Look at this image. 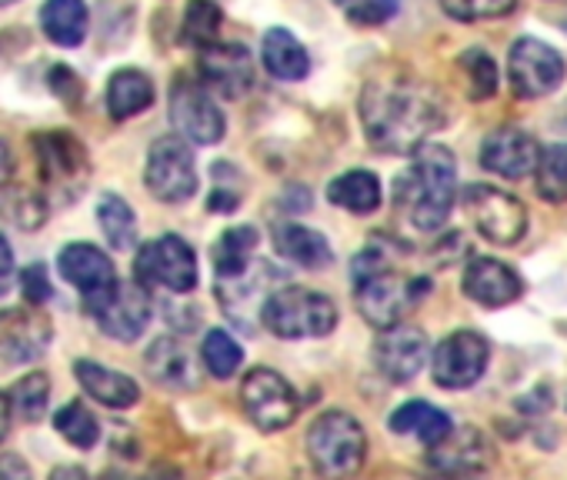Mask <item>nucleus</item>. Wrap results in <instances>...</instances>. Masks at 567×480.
Wrapping results in <instances>:
<instances>
[{
	"mask_svg": "<svg viewBox=\"0 0 567 480\" xmlns=\"http://www.w3.org/2000/svg\"><path fill=\"white\" fill-rule=\"evenodd\" d=\"M361 121L368 140L384 154H411L444 127L441 94L417 77H378L361 94Z\"/></svg>",
	"mask_w": 567,
	"mask_h": 480,
	"instance_id": "f257e3e1",
	"label": "nucleus"
},
{
	"mask_svg": "<svg viewBox=\"0 0 567 480\" xmlns=\"http://www.w3.org/2000/svg\"><path fill=\"white\" fill-rule=\"evenodd\" d=\"M394 244L384 237H374L371 244L354 258L351 281L358 291V311L371 327H394L404 321V314L431 291L427 278H408L394 271Z\"/></svg>",
	"mask_w": 567,
	"mask_h": 480,
	"instance_id": "f03ea898",
	"label": "nucleus"
},
{
	"mask_svg": "<svg viewBox=\"0 0 567 480\" xmlns=\"http://www.w3.org/2000/svg\"><path fill=\"white\" fill-rule=\"evenodd\" d=\"M457 197V164L444 144H421L411 150V167L398 177L394 204L408 213V220L434 233L447 223Z\"/></svg>",
	"mask_w": 567,
	"mask_h": 480,
	"instance_id": "7ed1b4c3",
	"label": "nucleus"
},
{
	"mask_svg": "<svg viewBox=\"0 0 567 480\" xmlns=\"http://www.w3.org/2000/svg\"><path fill=\"white\" fill-rule=\"evenodd\" d=\"M308 453L324 480H351L364 467L368 434L358 417L344 410H328L308 430Z\"/></svg>",
	"mask_w": 567,
	"mask_h": 480,
	"instance_id": "20e7f679",
	"label": "nucleus"
},
{
	"mask_svg": "<svg viewBox=\"0 0 567 480\" xmlns=\"http://www.w3.org/2000/svg\"><path fill=\"white\" fill-rule=\"evenodd\" d=\"M260 321L270 334L284 341L301 337H328L338 327V307L331 298L308 288H284L274 291L260 304Z\"/></svg>",
	"mask_w": 567,
	"mask_h": 480,
	"instance_id": "39448f33",
	"label": "nucleus"
},
{
	"mask_svg": "<svg viewBox=\"0 0 567 480\" xmlns=\"http://www.w3.org/2000/svg\"><path fill=\"white\" fill-rule=\"evenodd\" d=\"M134 281L141 288H164L171 294H190L197 288L194 248L177 233H164L137 251Z\"/></svg>",
	"mask_w": 567,
	"mask_h": 480,
	"instance_id": "423d86ee",
	"label": "nucleus"
},
{
	"mask_svg": "<svg viewBox=\"0 0 567 480\" xmlns=\"http://www.w3.org/2000/svg\"><path fill=\"white\" fill-rule=\"evenodd\" d=\"M464 210L471 213L477 233L497 248H514L517 240L527 233V207L491 184H471L464 187Z\"/></svg>",
	"mask_w": 567,
	"mask_h": 480,
	"instance_id": "0eeeda50",
	"label": "nucleus"
},
{
	"mask_svg": "<svg viewBox=\"0 0 567 480\" xmlns=\"http://www.w3.org/2000/svg\"><path fill=\"white\" fill-rule=\"evenodd\" d=\"M564 74H567L564 58L550 44H544L537 38L514 41L511 58H507V81L517 97H524V101L547 97L564 84Z\"/></svg>",
	"mask_w": 567,
	"mask_h": 480,
	"instance_id": "6e6552de",
	"label": "nucleus"
},
{
	"mask_svg": "<svg viewBox=\"0 0 567 480\" xmlns=\"http://www.w3.org/2000/svg\"><path fill=\"white\" fill-rule=\"evenodd\" d=\"M34 154H38L41 180L51 190L64 194V200L81 194V187L87 184L91 164H87L84 144L71 131H44V134H38L34 137Z\"/></svg>",
	"mask_w": 567,
	"mask_h": 480,
	"instance_id": "1a4fd4ad",
	"label": "nucleus"
},
{
	"mask_svg": "<svg viewBox=\"0 0 567 480\" xmlns=\"http://www.w3.org/2000/svg\"><path fill=\"white\" fill-rule=\"evenodd\" d=\"M144 184L164 204L190 200L194 190H197V170H194L190 144L181 140V137H161V140H154L151 144V154H147Z\"/></svg>",
	"mask_w": 567,
	"mask_h": 480,
	"instance_id": "9d476101",
	"label": "nucleus"
},
{
	"mask_svg": "<svg viewBox=\"0 0 567 480\" xmlns=\"http://www.w3.org/2000/svg\"><path fill=\"white\" fill-rule=\"evenodd\" d=\"M240 404H244V414L250 417V424L257 430H284V427H291L298 417L295 387L277 371H267V367H257L244 377Z\"/></svg>",
	"mask_w": 567,
	"mask_h": 480,
	"instance_id": "9b49d317",
	"label": "nucleus"
},
{
	"mask_svg": "<svg viewBox=\"0 0 567 480\" xmlns=\"http://www.w3.org/2000/svg\"><path fill=\"white\" fill-rule=\"evenodd\" d=\"M491 361V344L477 331H454L447 334L431 357L434 384L444 390H467L474 387Z\"/></svg>",
	"mask_w": 567,
	"mask_h": 480,
	"instance_id": "f8f14e48",
	"label": "nucleus"
},
{
	"mask_svg": "<svg viewBox=\"0 0 567 480\" xmlns=\"http://www.w3.org/2000/svg\"><path fill=\"white\" fill-rule=\"evenodd\" d=\"M171 121L181 134V140L190 144H217L227 131L224 111L207 94L204 84L181 77L171 91Z\"/></svg>",
	"mask_w": 567,
	"mask_h": 480,
	"instance_id": "ddd939ff",
	"label": "nucleus"
},
{
	"mask_svg": "<svg viewBox=\"0 0 567 480\" xmlns=\"http://www.w3.org/2000/svg\"><path fill=\"white\" fill-rule=\"evenodd\" d=\"M494 460V450L491 444L484 440L481 430L474 427H457L451 430L441 444L431 447L427 453V467L437 473V477H447V480H477L487 473Z\"/></svg>",
	"mask_w": 567,
	"mask_h": 480,
	"instance_id": "4468645a",
	"label": "nucleus"
},
{
	"mask_svg": "<svg viewBox=\"0 0 567 480\" xmlns=\"http://www.w3.org/2000/svg\"><path fill=\"white\" fill-rule=\"evenodd\" d=\"M87 314L97 321V327L107 337L134 344L151 324V298L137 281H127V284L117 281V288L101 304H94Z\"/></svg>",
	"mask_w": 567,
	"mask_h": 480,
	"instance_id": "2eb2a0df",
	"label": "nucleus"
},
{
	"mask_svg": "<svg viewBox=\"0 0 567 480\" xmlns=\"http://www.w3.org/2000/svg\"><path fill=\"white\" fill-rule=\"evenodd\" d=\"M431 357L427 334L414 324H394L374 341V364L391 384H411Z\"/></svg>",
	"mask_w": 567,
	"mask_h": 480,
	"instance_id": "dca6fc26",
	"label": "nucleus"
},
{
	"mask_svg": "<svg viewBox=\"0 0 567 480\" xmlns=\"http://www.w3.org/2000/svg\"><path fill=\"white\" fill-rule=\"evenodd\" d=\"M54 337L51 321L34 307L0 311V364H31L48 354Z\"/></svg>",
	"mask_w": 567,
	"mask_h": 480,
	"instance_id": "f3484780",
	"label": "nucleus"
},
{
	"mask_svg": "<svg viewBox=\"0 0 567 480\" xmlns=\"http://www.w3.org/2000/svg\"><path fill=\"white\" fill-rule=\"evenodd\" d=\"M58 271L68 284H74L81 291L84 311L101 304L117 288V274H114L111 258L94 244H68L58 258Z\"/></svg>",
	"mask_w": 567,
	"mask_h": 480,
	"instance_id": "a211bd4d",
	"label": "nucleus"
},
{
	"mask_svg": "<svg viewBox=\"0 0 567 480\" xmlns=\"http://www.w3.org/2000/svg\"><path fill=\"white\" fill-rule=\"evenodd\" d=\"M537 140L520 131V127H501L494 134L484 137L481 144V167L497 174V177H507V180H520L534 170L537 164Z\"/></svg>",
	"mask_w": 567,
	"mask_h": 480,
	"instance_id": "6ab92c4d",
	"label": "nucleus"
},
{
	"mask_svg": "<svg viewBox=\"0 0 567 480\" xmlns=\"http://www.w3.org/2000/svg\"><path fill=\"white\" fill-rule=\"evenodd\" d=\"M197 71L204 77L207 87H214L224 97H240L250 91L254 84V61L247 54V48L240 44H210L204 48Z\"/></svg>",
	"mask_w": 567,
	"mask_h": 480,
	"instance_id": "aec40b11",
	"label": "nucleus"
},
{
	"mask_svg": "<svg viewBox=\"0 0 567 480\" xmlns=\"http://www.w3.org/2000/svg\"><path fill=\"white\" fill-rule=\"evenodd\" d=\"M464 294L474 304L497 311V307L514 304L524 294V281L517 278V271H511L507 264H501L494 258H474L464 268Z\"/></svg>",
	"mask_w": 567,
	"mask_h": 480,
	"instance_id": "412c9836",
	"label": "nucleus"
},
{
	"mask_svg": "<svg viewBox=\"0 0 567 480\" xmlns=\"http://www.w3.org/2000/svg\"><path fill=\"white\" fill-rule=\"evenodd\" d=\"M144 367L154 384L171 390H194L200 384L197 361L181 337H157L144 354Z\"/></svg>",
	"mask_w": 567,
	"mask_h": 480,
	"instance_id": "4be33fe9",
	"label": "nucleus"
},
{
	"mask_svg": "<svg viewBox=\"0 0 567 480\" xmlns=\"http://www.w3.org/2000/svg\"><path fill=\"white\" fill-rule=\"evenodd\" d=\"M274 248L284 261H291L298 268H308V271H321V268H331L334 261V251L328 244V237L298 223V220H280L274 223Z\"/></svg>",
	"mask_w": 567,
	"mask_h": 480,
	"instance_id": "5701e85b",
	"label": "nucleus"
},
{
	"mask_svg": "<svg viewBox=\"0 0 567 480\" xmlns=\"http://www.w3.org/2000/svg\"><path fill=\"white\" fill-rule=\"evenodd\" d=\"M74 374L84 387V394L111 410H127L141 400V387L137 380H131L127 374L121 371H111V367H101L94 361H78L74 364Z\"/></svg>",
	"mask_w": 567,
	"mask_h": 480,
	"instance_id": "b1692460",
	"label": "nucleus"
},
{
	"mask_svg": "<svg viewBox=\"0 0 567 480\" xmlns=\"http://www.w3.org/2000/svg\"><path fill=\"white\" fill-rule=\"evenodd\" d=\"M264 67L277 81H305L311 74V58L291 31L270 28L264 34Z\"/></svg>",
	"mask_w": 567,
	"mask_h": 480,
	"instance_id": "393cba45",
	"label": "nucleus"
},
{
	"mask_svg": "<svg viewBox=\"0 0 567 480\" xmlns=\"http://www.w3.org/2000/svg\"><path fill=\"white\" fill-rule=\"evenodd\" d=\"M391 430L404 434V437H417L421 444L434 447L454 430V424L441 407H434L427 400H408L391 414Z\"/></svg>",
	"mask_w": 567,
	"mask_h": 480,
	"instance_id": "a878e982",
	"label": "nucleus"
},
{
	"mask_svg": "<svg viewBox=\"0 0 567 480\" xmlns=\"http://www.w3.org/2000/svg\"><path fill=\"white\" fill-rule=\"evenodd\" d=\"M257 230L250 223H240V227H227L220 233V240L214 244L210 258H214V278L217 281H234L240 274L250 271V258L257 251Z\"/></svg>",
	"mask_w": 567,
	"mask_h": 480,
	"instance_id": "bb28decb",
	"label": "nucleus"
},
{
	"mask_svg": "<svg viewBox=\"0 0 567 480\" xmlns=\"http://www.w3.org/2000/svg\"><path fill=\"white\" fill-rule=\"evenodd\" d=\"M151 104H154V84H151L147 74H141L134 67H124V71H117L111 77V84H107V114L114 121L137 117Z\"/></svg>",
	"mask_w": 567,
	"mask_h": 480,
	"instance_id": "cd10ccee",
	"label": "nucleus"
},
{
	"mask_svg": "<svg viewBox=\"0 0 567 480\" xmlns=\"http://www.w3.org/2000/svg\"><path fill=\"white\" fill-rule=\"evenodd\" d=\"M44 34L61 48H78L87 34V8L84 0H48L41 8Z\"/></svg>",
	"mask_w": 567,
	"mask_h": 480,
	"instance_id": "c85d7f7f",
	"label": "nucleus"
},
{
	"mask_svg": "<svg viewBox=\"0 0 567 480\" xmlns=\"http://www.w3.org/2000/svg\"><path fill=\"white\" fill-rule=\"evenodd\" d=\"M328 200L351 213H374L381 207V180L371 170H348L331 180Z\"/></svg>",
	"mask_w": 567,
	"mask_h": 480,
	"instance_id": "c756f323",
	"label": "nucleus"
},
{
	"mask_svg": "<svg viewBox=\"0 0 567 480\" xmlns=\"http://www.w3.org/2000/svg\"><path fill=\"white\" fill-rule=\"evenodd\" d=\"M97 220L114 251H131L137 244V217L121 194H104L97 204Z\"/></svg>",
	"mask_w": 567,
	"mask_h": 480,
	"instance_id": "7c9ffc66",
	"label": "nucleus"
},
{
	"mask_svg": "<svg viewBox=\"0 0 567 480\" xmlns=\"http://www.w3.org/2000/svg\"><path fill=\"white\" fill-rule=\"evenodd\" d=\"M534 184H537L540 200H547V204L567 200V144H550L537 154Z\"/></svg>",
	"mask_w": 567,
	"mask_h": 480,
	"instance_id": "2f4dec72",
	"label": "nucleus"
},
{
	"mask_svg": "<svg viewBox=\"0 0 567 480\" xmlns=\"http://www.w3.org/2000/svg\"><path fill=\"white\" fill-rule=\"evenodd\" d=\"M48 400H51V380H48V374H28L8 394L11 410L24 424H38L44 417V410H48Z\"/></svg>",
	"mask_w": 567,
	"mask_h": 480,
	"instance_id": "473e14b6",
	"label": "nucleus"
},
{
	"mask_svg": "<svg viewBox=\"0 0 567 480\" xmlns=\"http://www.w3.org/2000/svg\"><path fill=\"white\" fill-rule=\"evenodd\" d=\"M200 361H204V367H207L210 377L227 380V377H234V374L240 371L244 351H240V344H237L227 331H210V334L204 337Z\"/></svg>",
	"mask_w": 567,
	"mask_h": 480,
	"instance_id": "72a5a7b5",
	"label": "nucleus"
},
{
	"mask_svg": "<svg viewBox=\"0 0 567 480\" xmlns=\"http://www.w3.org/2000/svg\"><path fill=\"white\" fill-rule=\"evenodd\" d=\"M54 427H58L61 437H64L68 444H74L78 450H91V447L101 440V424H97V417H94L81 400L64 404V407L58 410V417H54Z\"/></svg>",
	"mask_w": 567,
	"mask_h": 480,
	"instance_id": "f704fd0d",
	"label": "nucleus"
},
{
	"mask_svg": "<svg viewBox=\"0 0 567 480\" xmlns=\"http://www.w3.org/2000/svg\"><path fill=\"white\" fill-rule=\"evenodd\" d=\"M220 8L214 4V0H190L187 11H184V31L181 38L187 44H197V48H210L220 34Z\"/></svg>",
	"mask_w": 567,
	"mask_h": 480,
	"instance_id": "c9c22d12",
	"label": "nucleus"
},
{
	"mask_svg": "<svg viewBox=\"0 0 567 480\" xmlns=\"http://www.w3.org/2000/svg\"><path fill=\"white\" fill-rule=\"evenodd\" d=\"M461 71L467 74V94L471 101H487L497 94V64L491 61V54L484 51H464L461 54Z\"/></svg>",
	"mask_w": 567,
	"mask_h": 480,
	"instance_id": "e433bc0d",
	"label": "nucleus"
},
{
	"mask_svg": "<svg viewBox=\"0 0 567 480\" xmlns=\"http://www.w3.org/2000/svg\"><path fill=\"white\" fill-rule=\"evenodd\" d=\"M0 213H4L11 223H18L21 230H34L48 220V204L41 194L31 190H8V197L0 200Z\"/></svg>",
	"mask_w": 567,
	"mask_h": 480,
	"instance_id": "4c0bfd02",
	"label": "nucleus"
},
{
	"mask_svg": "<svg viewBox=\"0 0 567 480\" xmlns=\"http://www.w3.org/2000/svg\"><path fill=\"white\" fill-rule=\"evenodd\" d=\"M210 174H214V190H210L207 207H210L214 213H230V210H237V204H240V197H244V177H240V170H237L234 164L220 160V164L210 167Z\"/></svg>",
	"mask_w": 567,
	"mask_h": 480,
	"instance_id": "58836bf2",
	"label": "nucleus"
},
{
	"mask_svg": "<svg viewBox=\"0 0 567 480\" xmlns=\"http://www.w3.org/2000/svg\"><path fill=\"white\" fill-rule=\"evenodd\" d=\"M441 8L454 18V21H491V18H507L517 0H441Z\"/></svg>",
	"mask_w": 567,
	"mask_h": 480,
	"instance_id": "ea45409f",
	"label": "nucleus"
},
{
	"mask_svg": "<svg viewBox=\"0 0 567 480\" xmlns=\"http://www.w3.org/2000/svg\"><path fill=\"white\" fill-rule=\"evenodd\" d=\"M338 8L358 28H378L398 14V0H338Z\"/></svg>",
	"mask_w": 567,
	"mask_h": 480,
	"instance_id": "a19ab883",
	"label": "nucleus"
},
{
	"mask_svg": "<svg viewBox=\"0 0 567 480\" xmlns=\"http://www.w3.org/2000/svg\"><path fill=\"white\" fill-rule=\"evenodd\" d=\"M21 291H24V301H28L31 307L48 304L51 294H54V284H51L48 268H44V264H31V268L21 274Z\"/></svg>",
	"mask_w": 567,
	"mask_h": 480,
	"instance_id": "79ce46f5",
	"label": "nucleus"
},
{
	"mask_svg": "<svg viewBox=\"0 0 567 480\" xmlns=\"http://www.w3.org/2000/svg\"><path fill=\"white\" fill-rule=\"evenodd\" d=\"M51 91H54L64 104L78 107V101H81V94H84V84L78 81V74H74L71 67H54V71H51Z\"/></svg>",
	"mask_w": 567,
	"mask_h": 480,
	"instance_id": "37998d69",
	"label": "nucleus"
},
{
	"mask_svg": "<svg viewBox=\"0 0 567 480\" xmlns=\"http://www.w3.org/2000/svg\"><path fill=\"white\" fill-rule=\"evenodd\" d=\"M11 281H14V251L4 240V233H0V298L11 291Z\"/></svg>",
	"mask_w": 567,
	"mask_h": 480,
	"instance_id": "c03bdc74",
	"label": "nucleus"
},
{
	"mask_svg": "<svg viewBox=\"0 0 567 480\" xmlns=\"http://www.w3.org/2000/svg\"><path fill=\"white\" fill-rule=\"evenodd\" d=\"M0 480H31V467L18 453L0 457Z\"/></svg>",
	"mask_w": 567,
	"mask_h": 480,
	"instance_id": "a18cd8bd",
	"label": "nucleus"
},
{
	"mask_svg": "<svg viewBox=\"0 0 567 480\" xmlns=\"http://www.w3.org/2000/svg\"><path fill=\"white\" fill-rule=\"evenodd\" d=\"M14 174V157H11V147L0 140V187H4Z\"/></svg>",
	"mask_w": 567,
	"mask_h": 480,
	"instance_id": "49530a36",
	"label": "nucleus"
},
{
	"mask_svg": "<svg viewBox=\"0 0 567 480\" xmlns=\"http://www.w3.org/2000/svg\"><path fill=\"white\" fill-rule=\"evenodd\" d=\"M51 480H91V477H87V470H84V467H78V463H64V467H58V470L51 473Z\"/></svg>",
	"mask_w": 567,
	"mask_h": 480,
	"instance_id": "de8ad7c7",
	"label": "nucleus"
},
{
	"mask_svg": "<svg viewBox=\"0 0 567 480\" xmlns=\"http://www.w3.org/2000/svg\"><path fill=\"white\" fill-rule=\"evenodd\" d=\"M141 480H184V477H181V470H174V467L161 463V467H154L151 473H144Z\"/></svg>",
	"mask_w": 567,
	"mask_h": 480,
	"instance_id": "09e8293b",
	"label": "nucleus"
},
{
	"mask_svg": "<svg viewBox=\"0 0 567 480\" xmlns=\"http://www.w3.org/2000/svg\"><path fill=\"white\" fill-rule=\"evenodd\" d=\"M8 424H11V404L4 394H0V444H4V437H8Z\"/></svg>",
	"mask_w": 567,
	"mask_h": 480,
	"instance_id": "8fccbe9b",
	"label": "nucleus"
}]
</instances>
